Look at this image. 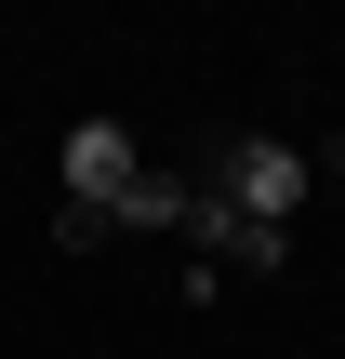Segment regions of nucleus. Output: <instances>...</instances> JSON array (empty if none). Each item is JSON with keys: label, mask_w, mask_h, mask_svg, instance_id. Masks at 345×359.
<instances>
[{"label": "nucleus", "mask_w": 345, "mask_h": 359, "mask_svg": "<svg viewBox=\"0 0 345 359\" xmlns=\"http://www.w3.org/2000/svg\"><path fill=\"white\" fill-rule=\"evenodd\" d=\"M213 200L293 240V200H306V147H279V133H239V147H226V173H213Z\"/></svg>", "instance_id": "obj_2"}, {"label": "nucleus", "mask_w": 345, "mask_h": 359, "mask_svg": "<svg viewBox=\"0 0 345 359\" xmlns=\"http://www.w3.org/2000/svg\"><path fill=\"white\" fill-rule=\"evenodd\" d=\"M133 187H146V173H133V133H120V120H80V133H66V240L120 226Z\"/></svg>", "instance_id": "obj_1"}, {"label": "nucleus", "mask_w": 345, "mask_h": 359, "mask_svg": "<svg viewBox=\"0 0 345 359\" xmlns=\"http://www.w3.org/2000/svg\"><path fill=\"white\" fill-rule=\"evenodd\" d=\"M173 240H199L213 266H279V253H293L279 226H253V213H226L213 187H186V226H173Z\"/></svg>", "instance_id": "obj_3"}]
</instances>
